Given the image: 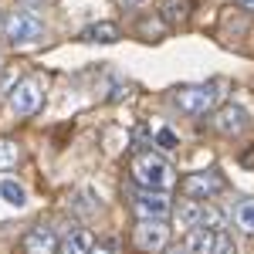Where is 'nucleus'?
<instances>
[{
	"label": "nucleus",
	"instance_id": "7",
	"mask_svg": "<svg viewBox=\"0 0 254 254\" xmlns=\"http://www.w3.org/2000/svg\"><path fill=\"white\" fill-rule=\"evenodd\" d=\"M132 210L139 214V220H166L173 214V203L163 190H139L132 193Z\"/></svg>",
	"mask_w": 254,
	"mask_h": 254
},
{
	"label": "nucleus",
	"instance_id": "1",
	"mask_svg": "<svg viewBox=\"0 0 254 254\" xmlns=\"http://www.w3.org/2000/svg\"><path fill=\"white\" fill-rule=\"evenodd\" d=\"M129 173H132V180H136L142 190H163V193H166V190L176 183L170 159L159 156L156 149H142V153H136Z\"/></svg>",
	"mask_w": 254,
	"mask_h": 254
},
{
	"label": "nucleus",
	"instance_id": "6",
	"mask_svg": "<svg viewBox=\"0 0 254 254\" xmlns=\"http://www.w3.org/2000/svg\"><path fill=\"white\" fill-rule=\"evenodd\" d=\"M210 126H214L220 136H244L248 129H251V116H248V109L244 105H220L214 112V119H210Z\"/></svg>",
	"mask_w": 254,
	"mask_h": 254
},
{
	"label": "nucleus",
	"instance_id": "12",
	"mask_svg": "<svg viewBox=\"0 0 254 254\" xmlns=\"http://www.w3.org/2000/svg\"><path fill=\"white\" fill-rule=\"evenodd\" d=\"M183 248H187V254H210V248H214V234H210L207 227H193V231H187Z\"/></svg>",
	"mask_w": 254,
	"mask_h": 254
},
{
	"label": "nucleus",
	"instance_id": "5",
	"mask_svg": "<svg viewBox=\"0 0 254 254\" xmlns=\"http://www.w3.org/2000/svg\"><path fill=\"white\" fill-rule=\"evenodd\" d=\"M41 102H44V88H41L38 78H20L14 88H10V109L17 116H38Z\"/></svg>",
	"mask_w": 254,
	"mask_h": 254
},
{
	"label": "nucleus",
	"instance_id": "11",
	"mask_svg": "<svg viewBox=\"0 0 254 254\" xmlns=\"http://www.w3.org/2000/svg\"><path fill=\"white\" fill-rule=\"evenodd\" d=\"M58 248H61V254H92V248H95V237L88 234V231H71V234L64 237Z\"/></svg>",
	"mask_w": 254,
	"mask_h": 254
},
{
	"label": "nucleus",
	"instance_id": "17",
	"mask_svg": "<svg viewBox=\"0 0 254 254\" xmlns=\"http://www.w3.org/2000/svg\"><path fill=\"white\" fill-rule=\"evenodd\" d=\"M0 196H3L10 207H24V203H27V193H24V187H20L17 180H3V183H0Z\"/></svg>",
	"mask_w": 254,
	"mask_h": 254
},
{
	"label": "nucleus",
	"instance_id": "15",
	"mask_svg": "<svg viewBox=\"0 0 254 254\" xmlns=\"http://www.w3.org/2000/svg\"><path fill=\"white\" fill-rule=\"evenodd\" d=\"M234 224L244 234H254V200H241L234 207Z\"/></svg>",
	"mask_w": 254,
	"mask_h": 254
},
{
	"label": "nucleus",
	"instance_id": "23",
	"mask_svg": "<svg viewBox=\"0 0 254 254\" xmlns=\"http://www.w3.org/2000/svg\"><path fill=\"white\" fill-rule=\"evenodd\" d=\"M170 254H187V248H183V244H180V248H173V251Z\"/></svg>",
	"mask_w": 254,
	"mask_h": 254
},
{
	"label": "nucleus",
	"instance_id": "14",
	"mask_svg": "<svg viewBox=\"0 0 254 254\" xmlns=\"http://www.w3.org/2000/svg\"><path fill=\"white\" fill-rule=\"evenodd\" d=\"M159 17L166 24H180L187 17V0H159Z\"/></svg>",
	"mask_w": 254,
	"mask_h": 254
},
{
	"label": "nucleus",
	"instance_id": "9",
	"mask_svg": "<svg viewBox=\"0 0 254 254\" xmlns=\"http://www.w3.org/2000/svg\"><path fill=\"white\" fill-rule=\"evenodd\" d=\"M20 251L24 254H55L58 251V237H55V231L51 227H31L27 234H24V241H20Z\"/></svg>",
	"mask_w": 254,
	"mask_h": 254
},
{
	"label": "nucleus",
	"instance_id": "4",
	"mask_svg": "<svg viewBox=\"0 0 254 254\" xmlns=\"http://www.w3.org/2000/svg\"><path fill=\"white\" fill-rule=\"evenodd\" d=\"M3 38L10 41V44H34V41L44 38V24L34 14L14 10L10 17L3 20Z\"/></svg>",
	"mask_w": 254,
	"mask_h": 254
},
{
	"label": "nucleus",
	"instance_id": "20",
	"mask_svg": "<svg viewBox=\"0 0 254 254\" xmlns=\"http://www.w3.org/2000/svg\"><path fill=\"white\" fill-rule=\"evenodd\" d=\"M210 254H237V248H234V241H231L227 231H217L214 234V248H210Z\"/></svg>",
	"mask_w": 254,
	"mask_h": 254
},
{
	"label": "nucleus",
	"instance_id": "2",
	"mask_svg": "<svg viewBox=\"0 0 254 254\" xmlns=\"http://www.w3.org/2000/svg\"><path fill=\"white\" fill-rule=\"evenodd\" d=\"M173 102L187 112V116H207L220 102V85L210 81V85H183L173 92Z\"/></svg>",
	"mask_w": 254,
	"mask_h": 254
},
{
	"label": "nucleus",
	"instance_id": "18",
	"mask_svg": "<svg viewBox=\"0 0 254 254\" xmlns=\"http://www.w3.org/2000/svg\"><path fill=\"white\" fill-rule=\"evenodd\" d=\"M200 227H207L210 234L224 231V214H220L217 207H207V203H203V217H200Z\"/></svg>",
	"mask_w": 254,
	"mask_h": 254
},
{
	"label": "nucleus",
	"instance_id": "22",
	"mask_svg": "<svg viewBox=\"0 0 254 254\" xmlns=\"http://www.w3.org/2000/svg\"><path fill=\"white\" fill-rule=\"evenodd\" d=\"M241 7H248V10H254V0H237Z\"/></svg>",
	"mask_w": 254,
	"mask_h": 254
},
{
	"label": "nucleus",
	"instance_id": "13",
	"mask_svg": "<svg viewBox=\"0 0 254 254\" xmlns=\"http://www.w3.org/2000/svg\"><path fill=\"white\" fill-rule=\"evenodd\" d=\"M200 217H203V203H196V200H183L180 210H176V224H180L183 231H193V227H200Z\"/></svg>",
	"mask_w": 254,
	"mask_h": 254
},
{
	"label": "nucleus",
	"instance_id": "3",
	"mask_svg": "<svg viewBox=\"0 0 254 254\" xmlns=\"http://www.w3.org/2000/svg\"><path fill=\"white\" fill-rule=\"evenodd\" d=\"M180 190L187 200H196V203H203V200H214L217 193H224L227 190V180L217 173V170H200V173H190L180 180Z\"/></svg>",
	"mask_w": 254,
	"mask_h": 254
},
{
	"label": "nucleus",
	"instance_id": "10",
	"mask_svg": "<svg viewBox=\"0 0 254 254\" xmlns=\"http://www.w3.org/2000/svg\"><path fill=\"white\" fill-rule=\"evenodd\" d=\"M119 38H122V31H119L112 20H102V24H92V27L81 31V41L85 44H116Z\"/></svg>",
	"mask_w": 254,
	"mask_h": 254
},
{
	"label": "nucleus",
	"instance_id": "8",
	"mask_svg": "<svg viewBox=\"0 0 254 254\" xmlns=\"http://www.w3.org/2000/svg\"><path fill=\"white\" fill-rule=\"evenodd\" d=\"M170 244V227L166 220H139L136 227V248L146 254H159Z\"/></svg>",
	"mask_w": 254,
	"mask_h": 254
},
{
	"label": "nucleus",
	"instance_id": "21",
	"mask_svg": "<svg viewBox=\"0 0 254 254\" xmlns=\"http://www.w3.org/2000/svg\"><path fill=\"white\" fill-rule=\"evenodd\" d=\"M156 146L159 149H176V146H180V136H176L173 129H159L156 132Z\"/></svg>",
	"mask_w": 254,
	"mask_h": 254
},
{
	"label": "nucleus",
	"instance_id": "24",
	"mask_svg": "<svg viewBox=\"0 0 254 254\" xmlns=\"http://www.w3.org/2000/svg\"><path fill=\"white\" fill-rule=\"evenodd\" d=\"M126 3H129V7H139V3H146V0H126Z\"/></svg>",
	"mask_w": 254,
	"mask_h": 254
},
{
	"label": "nucleus",
	"instance_id": "19",
	"mask_svg": "<svg viewBox=\"0 0 254 254\" xmlns=\"http://www.w3.org/2000/svg\"><path fill=\"white\" fill-rule=\"evenodd\" d=\"M98 207H102V200L95 196V190H81L75 196V210H81V214H95Z\"/></svg>",
	"mask_w": 254,
	"mask_h": 254
},
{
	"label": "nucleus",
	"instance_id": "16",
	"mask_svg": "<svg viewBox=\"0 0 254 254\" xmlns=\"http://www.w3.org/2000/svg\"><path fill=\"white\" fill-rule=\"evenodd\" d=\"M20 163V146L14 139H0V173L3 170H14Z\"/></svg>",
	"mask_w": 254,
	"mask_h": 254
}]
</instances>
